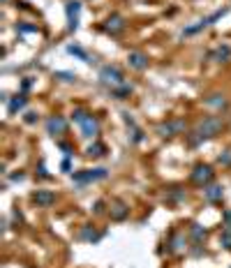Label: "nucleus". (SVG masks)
<instances>
[{
	"label": "nucleus",
	"instance_id": "obj_1",
	"mask_svg": "<svg viewBox=\"0 0 231 268\" xmlns=\"http://www.w3.org/2000/svg\"><path fill=\"white\" fill-rule=\"evenodd\" d=\"M222 130H225V121H222L220 116H208V118H204V121H199L197 128L187 134V146L197 148L199 143H204V141L218 136Z\"/></svg>",
	"mask_w": 231,
	"mask_h": 268
},
{
	"label": "nucleus",
	"instance_id": "obj_2",
	"mask_svg": "<svg viewBox=\"0 0 231 268\" xmlns=\"http://www.w3.org/2000/svg\"><path fill=\"white\" fill-rule=\"evenodd\" d=\"M99 83H102V86H106L109 90L123 86V83H125L123 69H120L118 65H104L102 69H99Z\"/></svg>",
	"mask_w": 231,
	"mask_h": 268
},
{
	"label": "nucleus",
	"instance_id": "obj_3",
	"mask_svg": "<svg viewBox=\"0 0 231 268\" xmlns=\"http://www.w3.org/2000/svg\"><path fill=\"white\" fill-rule=\"evenodd\" d=\"M227 14V9H218V12H213L211 16H204V19H199L194 26H187L183 30V37H192V35H197V33H201V30H206V28H211L215 21H220L222 16Z\"/></svg>",
	"mask_w": 231,
	"mask_h": 268
},
{
	"label": "nucleus",
	"instance_id": "obj_4",
	"mask_svg": "<svg viewBox=\"0 0 231 268\" xmlns=\"http://www.w3.org/2000/svg\"><path fill=\"white\" fill-rule=\"evenodd\" d=\"M106 176H109V171L97 167V169H86V171H77V174L72 176V181L77 183V185H88V183H95V181H104Z\"/></svg>",
	"mask_w": 231,
	"mask_h": 268
},
{
	"label": "nucleus",
	"instance_id": "obj_5",
	"mask_svg": "<svg viewBox=\"0 0 231 268\" xmlns=\"http://www.w3.org/2000/svg\"><path fill=\"white\" fill-rule=\"evenodd\" d=\"M213 176H215V171H213L211 164H197V167L192 169L190 181L194 183V185L206 188V185H211V183H213Z\"/></svg>",
	"mask_w": 231,
	"mask_h": 268
},
{
	"label": "nucleus",
	"instance_id": "obj_6",
	"mask_svg": "<svg viewBox=\"0 0 231 268\" xmlns=\"http://www.w3.org/2000/svg\"><path fill=\"white\" fill-rule=\"evenodd\" d=\"M65 14H67V30L74 33L79 28V14H81V2L79 0H67L65 2Z\"/></svg>",
	"mask_w": 231,
	"mask_h": 268
},
{
	"label": "nucleus",
	"instance_id": "obj_7",
	"mask_svg": "<svg viewBox=\"0 0 231 268\" xmlns=\"http://www.w3.org/2000/svg\"><path fill=\"white\" fill-rule=\"evenodd\" d=\"M67 118L65 116H51V118H46V132L51 134V136H60V134L67 132Z\"/></svg>",
	"mask_w": 231,
	"mask_h": 268
},
{
	"label": "nucleus",
	"instance_id": "obj_8",
	"mask_svg": "<svg viewBox=\"0 0 231 268\" xmlns=\"http://www.w3.org/2000/svg\"><path fill=\"white\" fill-rule=\"evenodd\" d=\"M183 130H185V123L183 121H169V123H162V125H157V134L162 136V139H171V136L180 134Z\"/></svg>",
	"mask_w": 231,
	"mask_h": 268
},
{
	"label": "nucleus",
	"instance_id": "obj_9",
	"mask_svg": "<svg viewBox=\"0 0 231 268\" xmlns=\"http://www.w3.org/2000/svg\"><path fill=\"white\" fill-rule=\"evenodd\" d=\"M127 65L132 67L134 72H144V69H148V56L144 51H130L127 54Z\"/></svg>",
	"mask_w": 231,
	"mask_h": 268
},
{
	"label": "nucleus",
	"instance_id": "obj_10",
	"mask_svg": "<svg viewBox=\"0 0 231 268\" xmlns=\"http://www.w3.org/2000/svg\"><path fill=\"white\" fill-rule=\"evenodd\" d=\"M125 30V19L120 16V14H111L109 19H106V23H104V33H109V35H120Z\"/></svg>",
	"mask_w": 231,
	"mask_h": 268
},
{
	"label": "nucleus",
	"instance_id": "obj_11",
	"mask_svg": "<svg viewBox=\"0 0 231 268\" xmlns=\"http://www.w3.org/2000/svg\"><path fill=\"white\" fill-rule=\"evenodd\" d=\"M109 215H111V220L123 222L130 217V206H127L125 201H113L111 206H109Z\"/></svg>",
	"mask_w": 231,
	"mask_h": 268
},
{
	"label": "nucleus",
	"instance_id": "obj_12",
	"mask_svg": "<svg viewBox=\"0 0 231 268\" xmlns=\"http://www.w3.org/2000/svg\"><path fill=\"white\" fill-rule=\"evenodd\" d=\"M79 128H81V134H83L86 139H95V136H97V134H99V121H97V118H95V116L90 114V116H88V118H86V121L81 123Z\"/></svg>",
	"mask_w": 231,
	"mask_h": 268
},
{
	"label": "nucleus",
	"instance_id": "obj_13",
	"mask_svg": "<svg viewBox=\"0 0 231 268\" xmlns=\"http://www.w3.org/2000/svg\"><path fill=\"white\" fill-rule=\"evenodd\" d=\"M204 197L208 203H220L222 201V197H225V188L222 185H215V183H211V185H206L204 188Z\"/></svg>",
	"mask_w": 231,
	"mask_h": 268
},
{
	"label": "nucleus",
	"instance_id": "obj_14",
	"mask_svg": "<svg viewBox=\"0 0 231 268\" xmlns=\"http://www.w3.org/2000/svg\"><path fill=\"white\" fill-rule=\"evenodd\" d=\"M33 201L40 208H49V206L56 203V195L49 192V190H37V192H33Z\"/></svg>",
	"mask_w": 231,
	"mask_h": 268
},
{
	"label": "nucleus",
	"instance_id": "obj_15",
	"mask_svg": "<svg viewBox=\"0 0 231 268\" xmlns=\"http://www.w3.org/2000/svg\"><path fill=\"white\" fill-rule=\"evenodd\" d=\"M208 58L215 63H229L231 61V47L229 44H220L218 49H213L211 54H208Z\"/></svg>",
	"mask_w": 231,
	"mask_h": 268
},
{
	"label": "nucleus",
	"instance_id": "obj_16",
	"mask_svg": "<svg viewBox=\"0 0 231 268\" xmlns=\"http://www.w3.org/2000/svg\"><path fill=\"white\" fill-rule=\"evenodd\" d=\"M102 236H104V234H99L92 224H83L81 231H79V238H81V241H86V243H97Z\"/></svg>",
	"mask_w": 231,
	"mask_h": 268
},
{
	"label": "nucleus",
	"instance_id": "obj_17",
	"mask_svg": "<svg viewBox=\"0 0 231 268\" xmlns=\"http://www.w3.org/2000/svg\"><path fill=\"white\" fill-rule=\"evenodd\" d=\"M206 107L211 109H218V111H222V109H227V97L222 93H211L208 97H206Z\"/></svg>",
	"mask_w": 231,
	"mask_h": 268
},
{
	"label": "nucleus",
	"instance_id": "obj_18",
	"mask_svg": "<svg viewBox=\"0 0 231 268\" xmlns=\"http://www.w3.org/2000/svg\"><path fill=\"white\" fill-rule=\"evenodd\" d=\"M190 236H192V241H194V243L199 245V243H204L206 238H208V231H206V229L201 227V224L192 222V224H190Z\"/></svg>",
	"mask_w": 231,
	"mask_h": 268
},
{
	"label": "nucleus",
	"instance_id": "obj_19",
	"mask_svg": "<svg viewBox=\"0 0 231 268\" xmlns=\"http://www.w3.org/2000/svg\"><path fill=\"white\" fill-rule=\"evenodd\" d=\"M26 104H28V97H26V95H23V93L16 95V97L9 102V116H16L19 111H23V109H26Z\"/></svg>",
	"mask_w": 231,
	"mask_h": 268
},
{
	"label": "nucleus",
	"instance_id": "obj_20",
	"mask_svg": "<svg viewBox=\"0 0 231 268\" xmlns=\"http://www.w3.org/2000/svg\"><path fill=\"white\" fill-rule=\"evenodd\" d=\"M86 155H88V157H92V160H95V157H104V155H106V146H104V143H99V141H95V143H90V146L86 148Z\"/></svg>",
	"mask_w": 231,
	"mask_h": 268
},
{
	"label": "nucleus",
	"instance_id": "obj_21",
	"mask_svg": "<svg viewBox=\"0 0 231 268\" xmlns=\"http://www.w3.org/2000/svg\"><path fill=\"white\" fill-rule=\"evenodd\" d=\"M132 90H134V88L130 86V83H123V86L113 88V90H111V95H113V97H116V100H127V97L132 95Z\"/></svg>",
	"mask_w": 231,
	"mask_h": 268
},
{
	"label": "nucleus",
	"instance_id": "obj_22",
	"mask_svg": "<svg viewBox=\"0 0 231 268\" xmlns=\"http://www.w3.org/2000/svg\"><path fill=\"white\" fill-rule=\"evenodd\" d=\"M169 245H171V252H183L185 250V234H173Z\"/></svg>",
	"mask_w": 231,
	"mask_h": 268
},
{
	"label": "nucleus",
	"instance_id": "obj_23",
	"mask_svg": "<svg viewBox=\"0 0 231 268\" xmlns=\"http://www.w3.org/2000/svg\"><path fill=\"white\" fill-rule=\"evenodd\" d=\"M67 54L77 56V58H79V61H83V63H90V56H88L81 47H77V44H70V47H67Z\"/></svg>",
	"mask_w": 231,
	"mask_h": 268
},
{
	"label": "nucleus",
	"instance_id": "obj_24",
	"mask_svg": "<svg viewBox=\"0 0 231 268\" xmlns=\"http://www.w3.org/2000/svg\"><path fill=\"white\" fill-rule=\"evenodd\" d=\"M144 139H146L144 130L139 128V125H132V128H130V143H141Z\"/></svg>",
	"mask_w": 231,
	"mask_h": 268
},
{
	"label": "nucleus",
	"instance_id": "obj_25",
	"mask_svg": "<svg viewBox=\"0 0 231 268\" xmlns=\"http://www.w3.org/2000/svg\"><path fill=\"white\" fill-rule=\"evenodd\" d=\"M220 245L225 250H231V229H222V234H220Z\"/></svg>",
	"mask_w": 231,
	"mask_h": 268
},
{
	"label": "nucleus",
	"instance_id": "obj_26",
	"mask_svg": "<svg viewBox=\"0 0 231 268\" xmlns=\"http://www.w3.org/2000/svg\"><path fill=\"white\" fill-rule=\"evenodd\" d=\"M88 116H90V114H88L86 109H74V111H72V121H74V123H79V125H81V123L86 121Z\"/></svg>",
	"mask_w": 231,
	"mask_h": 268
},
{
	"label": "nucleus",
	"instance_id": "obj_27",
	"mask_svg": "<svg viewBox=\"0 0 231 268\" xmlns=\"http://www.w3.org/2000/svg\"><path fill=\"white\" fill-rule=\"evenodd\" d=\"M218 162L222 164V167H231V150H225V153L218 157Z\"/></svg>",
	"mask_w": 231,
	"mask_h": 268
},
{
	"label": "nucleus",
	"instance_id": "obj_28",
	"mask_svg": "<svg viewBox=\"0 0 231 268\" xmlns=\"http://www.w3.org/2000/svg\"><path fill=\"white\" fill-rule=\"evenodd\" d=\"M56 76L63 81H77V74H72V72H56Z\"/></svg>",
	"mask_w": 231,
	"mask_h": 268
},
{
	"label": "nucleus",
	"instance_id": "obj_29",
	"mask_svg": "<svg viewBox=\"0 0 231 268\" xmlns=\"http://www.w3.org/2000/svg\"><path fill=\"white\" fill-rule=\"evenodd\" d=\"M222 222H225V229H231V208H227L222 213Z\"/></svg>",
	"mask_w": 231,
	"mask_h": 268
},
{
	"label": "nucleus",
	"instance_id": "obj_30",
	"mask_svg": "<svg viewBox=\"0 0 231 268\" xmlns=\"http://www.w3.org/2000/svg\"><path fill=\"white\" fill-rule=\"evenodd\" d=\"M183 197H185V192H183V190L176 188V190H171V197H169V199H171V201H180Z\"/></svg>",
	"mask_w": 231,
	"mask_h": 268
},
{
	"label": "nucleus",
	"instance_id": "obj_31",
	"mask_svg": "<svg viewBox=\"0 0 231 268\" xmlns=\"http://www.w3.org/2000/svg\"><path fill=\"white\" fill-rule=\"evenodd\" d=\"M21 33H37V26H28V23H19Z\"/></svg>",
	"mask_w": 231,
	"mask_h": 268
},
{
	"label": "nucleus",
	"instance_id": "obj_32",
	"mask_svg": "<svg viewBox=\"0 0 231 268\" xmlns=\"http://www.w3.org/2000/svg\"><path fill=\"white\" fill-rule=\"evenodd\" d=\"M58 146H60V150L65 153V157H70V155H72V150H74V148L70 146V143H58Z\"/></svg>",
	"mask_w": 231,
	"mask_h": 268
},
{
	"label": "nucleus",
	"instance_id": "obj_33",
	"mask_svg": "<svg viewBox=\"0 0 231 268\" xmlns=\"http://www.w3.org/2000/svg\"><path fill=\"white\" fill-rule=\"evenodd\" d=\"M104 206H106L104 201H95V215H102V213H104Z\"/></svg>",
	"mask_w": 231,
	"mask_h": 268
},
{
	"label": "nucleus",
	"instance_id": "obj_34",
	"mask_svg": "<svg viewBox=\"0 0 231 268\" xmlns=\"http://www.w3.org/2000/svg\"><path fill=\"white\" fill-rule=\"evenodd\" d=\"M23 178H26V174H23V171H19V174H12V181L14 183H21Z\"/></svg>",
	"mask_w": 231,
	"mask_h": 268
},
{
	"label": "nucleus",
	"instance_id": "obj_35",
	"mask_svg": "<svg viewBox=\"0 0 231 268\" xmlns=\"http://www.w3.org/2000/svg\"><path fill=\"white\" fill-rule=\"evenodd\" d=\"M37 121V114H35V111H28L26 114V123H35Z\"/></svg>",
	"mask_w": 231,
	"mask_h": 268
},
{
	"label": "nucleus",
	"instance_id": "obj_36",
	"mask_svg": "<svg viewBox=\"0 0 231 268\" xmlns=\"http://www.w3.org/2000/svg\"><path fill=\"white\" fill-rule=\"evenodd\" d=\"M33 86V79H30V76H28V79H23V83H21V88H23V93H26L28 88Z\"/></svg>",
	"mask_w": 231,
	"mask_h": 268
},
{
	"label": "nucleus",
	"instance_id": "obj_37",
	"mask_svg": "<svg viewBox=\"0 0 231 268\" xmlns=\"http://www.w3.org/2000/svg\"><path fill=\"white\" fill-rule=\"evenodd\" d=\"M60 167H63V171H67V174H70V169H72V164H70V157H65V160H63V164H60Z\"/></svg>",
	"mask_w": 231,
	"mask_h": 268
},
{
	"label": "nucleus",
	"instance_id": "obj_38",
	"mask_svg": "<svg viewBox=\"0 0 231 268\" xmlns=\"http://www.w3.org/2000/svg\"><path fill=\"white\" fill-rule=\"evenodd\" d=\"M40 176H42V178H49V174H46V167H44V164H40Z\"/></svg>",
	"mask_w": 231,
	"mask_h": 268
},
{
	"label": "nucleus",
	"instance_id": "obj_39",
	"mask_svg": "<svg viewBox=\"0 0 231 268\" xmlns=\"http://www.w3.org/2000/svg\"><path fill=\"white\" fill-rule=\"evenodd\" d=\"M2 2H7V0H2Z\"/></svg>",
	"mask_w": 231,
	"mask_h": 268
},
{
	"label": "nucleus",
	"instance_id": "obj_40",
	"mask_svg": "<svg viewBox=\"0 0 231 268\" xmlns=\"http://www.w3.org/2000/svg\"><path fill=\"white\" fill-rule=\"evenodd\" d=\"M229 268H231V266H229Z\"/></svg>",
	"mask_w": 231,
	"mask_h": 268
}]
</instances>
